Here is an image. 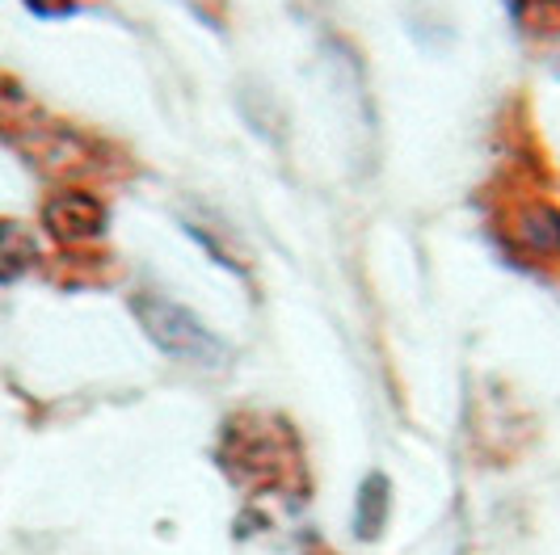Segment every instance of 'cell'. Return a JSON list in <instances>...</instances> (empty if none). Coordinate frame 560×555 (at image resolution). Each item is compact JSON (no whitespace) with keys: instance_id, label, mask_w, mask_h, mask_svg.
I'll return each instance as SVG.
<instances>
[{"instance_id":"1","label":"cell","mask_w":560,"mask_h":555,"mask_svg":"<svg viewBox=\"0 0 560 555\" xmlns=\"http://www.w3.org/2000/svg\"><path fill=\"white\" fill-rule=\"evenodd\" d=\"M493 236L518 265H532V270L560 265V202L539 190L532 168H518V177L498 190Z\"/></svg>"},{"instance_id":"2","label":"cell","mask_w":560,"mask_h":555,"mask_svg":"<svg viewBox=\"0 0 560 555\" xmlns=\"http://www.w3.org/2000/svg\"><path fill=\"white\" fill-rule=\"evenodd\" d=\"M136 316L143 320L148 336H152L161 350H168V354L202 362V366H220V362H224V345L202 329V320L190 316L182 304L165 299V295H140V299H136Z\"/></svg>"},{"instance_id":"3","label":"cell","mask_w":560,"mask_h":555,"mask_svg":"<svg viewBox=\"0 0 560 555\" xmlns=\"http://www.w3.org/2000/svg\"><path fill=\"white\" fill-rule=\"evenodd\" d=\"M43 227L63 249H84L106 232V206L89 190H59L43 202Z\"/></svg>"},{"instance_id":"4","label":"cell","mask_w":560,"mask_h":555,"mask_svg":"<svg viewBox=\"0 0 560 555\" xmlns=\"http://www.w3.org/2000/svg\"><path fill=\"white\" fill-rule=\"evenodd\" d=\"M43 257H38V245L22 223L0 220V282H18V278L34 270Z\"/></svg>"},{"instance_id":"5","label":"cell","mask_w":560,"mask_h":555,"mask_svg":"<svg viewBox=\"0 0 560 555\" xmlns=\"http://www.w3.org/2000/svg\"><path fill=\"white\" fill-rule=\"evenodd\" d=\"M510 9L532 38H560V0H510Z\"/></svg>"},{"instance_id":"6","label":"cell","mask_w":560,"mask_h":555,"mask_svg":"<svg viewBox=\"0 0 560 555\" xmlns=\"http://www.w3.org/2000/svg\"><path fill=\"white\" fill-rule=\"evenodd\" d=\"M363 513H359V527H363V534H375L380 530V522H384V509H388V497H384V480H371L363 488Z\"/></svg>"},{"instance_id":"7","label":"cell","mask_w":560,"mask_h":555,"mask_svg":"<svg viewBox=\"0 0 560 555\" xmlns=\"http://www.w3.org/2000/svg\"><path fill=\"white\" fill-rule=\"evenodd\" d=\"M26 9L38 17H68L81 9V0H26Z\"/></svg>"}]
</instances>
